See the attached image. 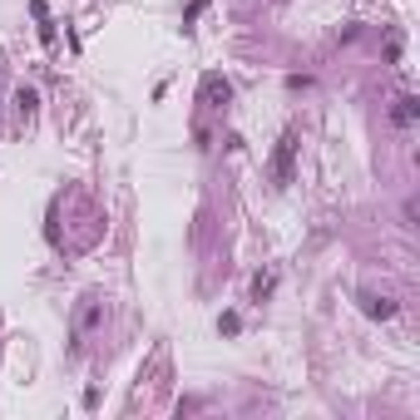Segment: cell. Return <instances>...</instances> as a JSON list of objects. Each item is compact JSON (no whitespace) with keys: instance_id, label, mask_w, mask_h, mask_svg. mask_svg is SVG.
I'll return each mask as SVG.
<instances>
[{"instance_id":"obj_2","label":"cell","mask_w":420,"mask_h":420,"mask_svg":"<svg viewBox=\"0 0 420 420\" xmlns=\"http://www.w3.org/2000/svg\"><path fill=\"white\" fill-rule=\"evenodd\" d=\"M292 159H297V134H282L277 164H272V178H277V183H292Z\"/></svg>"},{"instance_id":"obj_1","label":"cell","mask_w":420,"mask_h":420,"mask_svg":"<svg viewBox=\"0 0 420 420\" xmlns=\"http://www.w3.org/2000/svg\"><path fill=\"white\" fill-rule=\"evenodd\" d=\"M99 327H104V297L99 292H84L79 306H75V346H84Z\"/></svg>"},{"instance_id":"obj_3","label":"cell","mask_w":420,"mask_h":420,"mask_svg":"<svg viewBox=\"0 0 420 420\" xmlns=\"http://www.w3.org/2000/svg\"><path fill=\"white\" fill-rule=\"evenodd\" d=\"M361 306H366V317H381V322H386V317H396V302H391V297H376V292H366V297H361Z\"/></svg>"},{"instance_id":"obj_5","label":"cell","mask_w":420,"mask_h":420,"mask_svg":"<svg viewBox=\"0 0 420 420\" xmlns=\"http://www.w3.org/2000/svg\"><path fill=\"white\" fill-rule=\"evenodd\" d=\"M391 119H396L400 129H410V124H415V94H400V99H396V109H391Z\"/></svg>"},{"instance_id":"obj_6","label":"cell","mask_w":420,"mask_h":420,"mask_svg":"<svg viewBox=\"0 0 420 420\" xmlns=\"http://www.w3.org/2000/svg\"><path fill=\"white\" fill-rule=\"evenodd\" d=\"M35 104H40V99H35V89H20V94H15V109H20L25 119L35 114Z\"/></svg>"},{"instance_id":"obj_4","label":"cell","mask_w":420,"mask_h":420,"mask_svg":"<svg viewBox=\"0 0 420 420\" xmlns=\"http://www.w3.org/2000/svg\"><path fill=\"white\" fill-rule=\"evenodd\" d=\"M203 104H213V109H218V104H228V79L208 75V79H203Z\"/></svg>"}]
</instances>
